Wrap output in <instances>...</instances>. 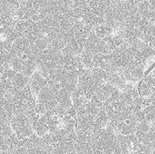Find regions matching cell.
Returning <instances> with one entry per match:
<instances>
[{
  "mask_svg": "<svg viewBox=\"0 0 155 154\" xmlns=\"http://www.w3.org/2000/svg\"><path fill=\"white\" fill-rule=\"evenodd\" d=\"M121 91L112 84L105 83L100 84L94 91V95L91 98V102L94 103L98 108H103L106 104L116 101L120 97Z\"/></svg>",
  "mask_w": 155,
  "mask_h": 154,
  "instance_id": "6da1fadb",
  "label": "cell"
},
{
  "mask_svg": "<svg viewBox=\"0 0 155 154\" xmlns=\"http://www.w3.org/2000/svg\"><path fill=\"white\" fill-rule=\"evenodd\" d=\"M10 126L19 140L25 139L34 133L32 123L25 113L15 115L10 120Z\"/></svg>",
  "mask_w": 155,
  "mask_h": 154,
  "instance_id": "7a4b0ae2",
  "label": "cell"
},
{
  "mask_svg": "<svg viewBox=\"0 0 155 154\" xmlns=\"http://www.w3.org/2000/svg\"><path fill=\"white\" fill-rule=\"evenodd\" d=\"M36 102L41 103L46 111L54 110L57 106V100L55 93L47 85L45 86L36 95Z\"/></svg>",
  "mask_w": 155,
  "mask_h": 154,
  "instance_id": "3957f363",
  "label": "cell"
},
{
  "mask_svg": "<svg viewBox=\"0 0 155 154\" xmlns=\"http://www.w3.org/2000/svg\"><path fill=\"white\" fill-rule=\"evenodd\" d=\"M18 0H0V17L11 18L19 8Z\"/></svg>",
  "mask_w": 155,
  "mask_h": 154,
  "instance_id": "277c9868",
  "label": "cell"
},
{
  "mask_svg": "<svg viewBox=\"0 0 155 154\" xmlns=\"http://www.w3.org/2000/svg\"><path fill=\"white\" fill-rule=\"evenodd\" d=\"M29 87L32 93L36 96L37 93L47 85V80L40 74L38 70L33 73V74L29 77Z\"/></svg>",
  "mask_w": 155,
  "mask_h": 154,
  "instance_id": "5b68a950",
  "label": "cell"
},
{
  "mask_svg": "<svg viewBox=\"0 0 155 154\" xmlns=\"http://www.w3.org/2000/svg\"><path fill=\"white\" fill-rule=\"evenodd\" d=\"M92 31L100 39L105 38L107 36H110V35H113L115 34L114 29L112 26H110L109 25H107L106 23H102V24L94 25L93 27Z\"/></svg>",
  "mask_w": 155,
  "mask_h": 154,
  "instance_id": "8992f818",
  "label": "cell"
},
{
  "mask_svg": "<svg viewBox=\"0 0 155 154\" xmlns=\"http://www.w3.org/2000/svg\"><path fill=\"white\" fill-rule=\"evenodd\" d=\"M108 123H109V119H108V116L106 114V112L104 111V108H100L98 113H96V115L94 117L93 131L105 128L106 125L108 124Z\"/></svg>",
  "mask_w": 155,
  "mask_h": 154,
  "instance_id": "52a82bcc",
  "label": "cell"
},
{
  "mask_svg": "<svg viewBox=\"0 0 155 154\" xmlns=\"http://www.w3.org/2000/svg\"><path fill=\"white\" fill-rule=\"evenodd\" d=\"M28 83L29 77L25 76L22 73H15L11 81V87L15 90H22L28 84Z\"/></svg>",
  "mask_w": 155,
  "mask_h": 154,
  "instance_id": "ba28073f",
  "label": "cell"
},
{
  "mask_svg": "<svg viewBox=\"0 0 155 154\" xmlns=\"http://www.w3.org/2000/svg\"><path fill=\"white\" fill-rule=\"evenodd\" d=\"M79 56H80L81 62H82L84 69L91 70L94 67H95L94 66V54H90L88 52L84 51Z\"/></svg>",
  "mask_w": 155,
  "mask_h": 154,
  "instance_id": "9c48e42d",
  "label": "cell"
},
{
  "mask_svg": "<svg viewBox=\"0 0 155 154\" xmlns=\"http://www.w3.org/2000/svg\"><path fill=\"white\" fill-rule=\"evenodd\" d=\"M34 112L36 113V114H38V115H44L45 113V112H46V110H45V108L41 104V103H37L36 102V103H35V107H34Z\"/></svg>",
  "mask_w": 155,
  "mask_h": 154,
  "instance_id": "30bf717a",
  "label": "cell"
},
{
  "mask_svg": "<svg viewBox=\"0 0 155 154\" xmlns=\"http://www.w3.org/2000/svg\"><path fill=\"white\" fill-rule=\"evenodd\" d=\"M10 152L11 154H28V151H27V148L25 147H18V148L14 149Z\"/></svg>",
  "mask_w": 155,
  "mask_h": 154,
  "instance_id": "8fae6325",
  "label": "cell"
},
{
  "mask_svg": "<svg viewBox=\"0 0 155 154\" xmlns=\"http://www.w3.org/2000/svg\"><path fill=\"white\" fill-rule=\"evenodd\" d=\"M152 5H153V6H155V0H147Z\"/></svg>",
  "mask_w": 155,
  "mask_h": 154,
  "instance_id": "7c38bea8",
  "label": "cell"
}]
</instances>
